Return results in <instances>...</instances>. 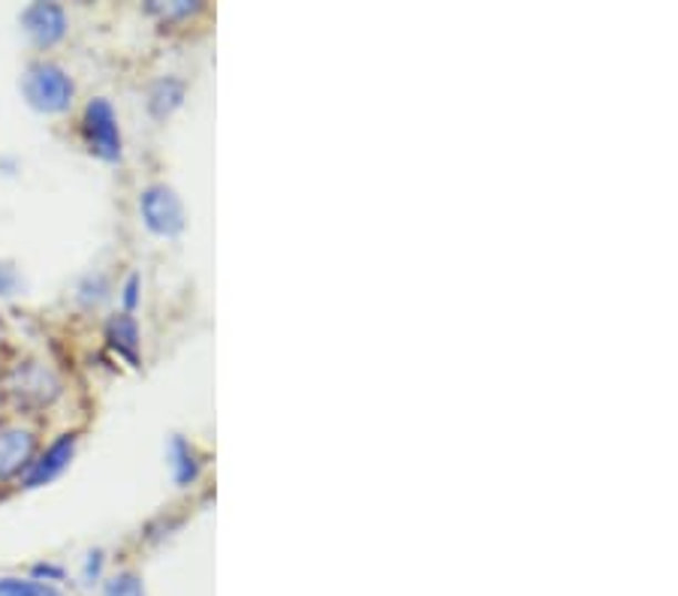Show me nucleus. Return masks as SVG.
<instances>
[{"label": "nucleus", "mask_w": 678, "mask_h": 596, "mask_svg": "<svg viewBox=\"0 0 678 596\" xmlns=\"http://www.w3.org/2000/svg\"><path fill=\"white\" fill-rule=\"evenodd\" d=\"M151 12H161L163 19H175V16H187V12L196 10V3H187V0H175L170 7H161V3H151Z\"/></svg>", "instance_id": "ddd939ff"}, {"label": "nucleus", "mask_w": 678, "mask_h": 596, "mask_svg": "<svg viewBox=\"0 0 678 596\" xmlns=\"http://www.w3.org/2000/svg\"><path fill=\"white\" fill-rule=\"evenodd\" d=\"M109 341L119 352H124L127 359H136V347H140V329H136V320L130 314H121V317H112L109 320Z\"/></svg>", "instance_id": "6e6552de"}, {"label": "nucleus", "mask_w": 678, "mask_h": 596, "mask_svg": "<svg viewBox=\"0 0 678 596\" xmlns=\"http://www.w3.org/2000/svg\"><path fill=\"white\" fill-rule=\"evenodd\" d=\"M184 100V85L178 79H161L157 85L151 88V100L148 106L157 117H166L173 109L182 106Z\"/></svg>", "instance_id": "9d476101"}, {"label": "nucleus", "mask_w": 678, "mask_h": 596, "mask_svg": "<svg viewBox=\"0 0 678 596\" xmlns=\"http://www.w3.org/2000/svg\"><path fill=\"white\" fill-rule=\"evenodd\" d=\"M3 389L10 394L16 404L22 410H37V407L52 404L58 392H61V383L45 364L40 362H24L16 364L7 380H3Z\"/></svg>", "instance_id": "f03ea898"}, {"label": "nucleus", "mask_w": 678, "mask_h": 596, "mask_svg": "<svg viewBox=\"0 0 678 596\" xmlns=\"http://www.w3.org/2000/svg\"><path fill=\"white\" fill-rule=\"evenodd\" d=\"M100 564H103V554H100V552H94V554H88L85 578H91V575H97V573H100Z\"/></svg>", "instance_id": "dca6fc26"}, {"label": "nucleus", "mask_w": 678, "mask_h": 596, "mask_svg": "<svg viewBox=\"0 0 678 596\" xmlns=\"http://www.w3.org/2000/svg\"><path fill=\"white\" fill-rule=\"evenodd\" d=\"M140 212L151 233L178 235L184 229L182 199H178L173 187H166V184H151L148 191L142 193Z\"/></svg>", "instance_id": "7ed1b4c3"}, {"label": "nucleus", "mask_w": 678, "mask_h": 596, "mask_svg": "<svg viewBox=\"0 0 678 596\" xmlns=\"http://www.w3.org/2000/svg\"><path fill=\"white\" fill-rule=\"evenodd\" d=\"M33 459V434L24 428L0 431V480H12Z\"/></svg>", "instance_id": "0eeeda50"}, {"label": "nucleus", "mask_w": 678, "mask_h": 596, "mask_svg": "<svg viewBox=\"0 0 678 596\" xmlns=\"http://www.w3.org/2000/svg\"><path fill=\"white\" fill-rule=\"evenodd\" d=\"M73 79L58 64L43 61V64H33L31 70H28V75H24V96H28V103H31L33 109H40V112H49V115L64 112V109H70V103H73Z\"/></svg>", "instance_id": "f257e3e1"}, {"label": "nucleus", "mask_w": 678, "mask_h": 596, "mask_svg": "<svg viewBox=\"0 0 678 596\" xmlns=\"http://www.w3.org/2000/svg\"><path fill=\"white\" fill-rule=\"evenodd\" d=\"M12 289H16V271L7 266H0V292H3V296H10Z\"/></svg>", "instance_id": "4468645a"}, {"label": "nucleus", "mask_w": 678, "mask_h": 596, "mask_svg": "<svg viewBox=\"0 0 678 596\" xmlns=\"http://www.w3.org/2000/svg\"><path fill=\"white\" fill-rule=\"evenodd\" d=\"M75 452V434H64L54 440L52 446L45 449L43 455L31 461V467L24 473V489H40L45 482H52L58 473H64Z\"/></svg>", "instance_id": "423d86ee"}, {"label": "nucleus", "mask_w": 678, "mask_h": 596, "mask_svg": "<svg viewBox=\"0 0 678 596\" xmlns=\"http://www.w3.org/2000/svg\"><path fill=\"white\" fill-rule=\"evenodd\" d=\"M0 596H61V590L37 578H0Z\"/></svg>", "instance_id": "9b49d317"}, {"label": "nucleus", "mask_w": 678, "mask_h": 596, "mask_svg": "<svg viewBox=\"0 0 678 596\" xmlns=\"http://www.w3.org/2000/svg\"><path fill=\"white\" fill-rule=\"evenodd\" d=\"M136 292H140V277H130L127 280V287H124V305L127 308H136Z\"/></svg>", "instance_id": "2eb2a0df"}, {"label": "nucleus", "mask_w": 678, "mask_h": 596, "mask_svg": "<svg viewBox=\"0 0 678 596\" xmlns=\"http://www.w3.org/2000/svg\"><path fill=\"white\" fill-rule=\"evenodd\" d=\"M103 596H145L142 582L133 573L115 575L112 582H106V594Z\"/></svg>", "instance_id": "f8f14e48"}, {"label": "nucleus", "mask_w": 678, "mask_h": 596, "mask_svg": "<svg viewBox=\"0 0 678 596\" xmlns=\"http://www.w3.org/2000/svg\"><path fill=\"white\" fill-rule=\"evenodd\" d=\"M33 575H37V578H61V569H58V566L40 564V566H33Z\"/></svg>", "instance_id": "f3484780"}, {"label": "nucleus", "mask_w": 678, "mask_h": 596, "mask_svg": "<svg viewBox=\"0 0 678 596\" xmlns=\"http://www.w3.org/2000/svg\"><path fill=\"white\" fill-rule=\"evenodd\" d=\"M85 138L88 148L103 161H119L121 157V130L115 109L109 100H91L85 109Z\"/></svg>", "instance_id": "20e7f679"}, {"label": "nucleus", "mask_w": 678, "mask_h": 596, "mask_svg": "<svg viewBox=\"0 0 678 596\" xmlns=\"http://www.w3.org/2000/svg\"><path fill=\"white\" fill-rule=\"evenodd\" d=\"M170 459H173L175 482H178V485H191V482L199 476L196 452L191 449V443H187L184 436H173V443H170Z\"/></svg>", "instance_id": "1a4fd4ad"}, {"label": "nucleus", "mask_w": 678, "mask_h": 596, "mask_svg": "<svg viewBox=\"0 0 678 596\" xmlns=\"http://www.w3.org/2000/svg\"><path fill=\"white\" fill-rule=\"evenodd\" d=\"M22 24L37 45H54L66 33V16L58 3H33L22 12Z\"/></svg>", "instance_id": "39448f33"}]
</instances>
